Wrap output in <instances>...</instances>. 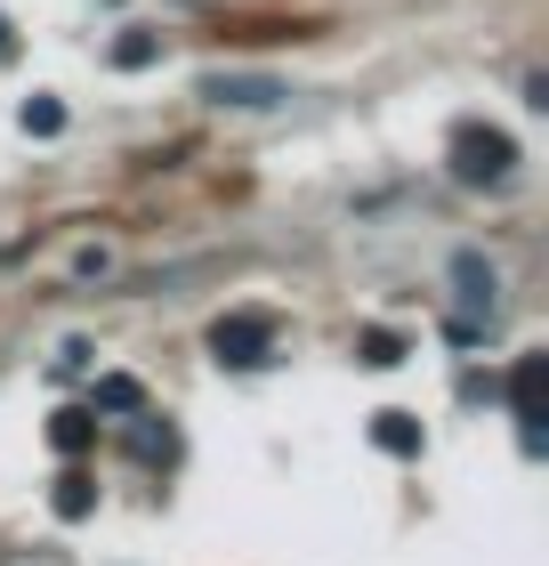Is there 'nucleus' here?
Listing matches in <instances>:
<instances>
[{"mask_svg":"<svg viewBox=\"0 0 549 566\" xmlns=\"http://www.w3.org/2000/svg\"><path fill=\"white\" fill-rule=\"evenodd\" d=\"M89 413H146V380L138 373H106L89 389Z\"/></svg>","mask_w":549,"mask_h":566,"instance_id":"nucleus-8","label":"nucleus"},{"mask_svg":"<svg viewBox=\"0 0 549 566\" xmlns=\"http://www.w3.org/2000/svg\"><path fill=\"white\" fill-rule=\"evenodd\" d=\"M9 41H17V33H9V17H0V57H9Z\"/></svg>","mask_w":549,"mask_h":566,"instance_id":"nucleus-14","label":"nucleus"},{"mask_svg":"<svg viewBox=\"0 0 549 566\" xmlns=\"http://www.w3.org/2000/svg\"><path fill=\"white\" fill-rule=\"evenodd\" d=\"M267 348H275V316H258V307H243V316H219L211 324V356L234 373H251V365H267Z\"/></svg>","mask_w":549,"mask_h":566,"instance_id":"nucleus-3","label":"nucleus"},{"mask_svg":"<svg viewBox=\"0 0 549 566\" xmlns=\"http://www.w3.org/2000/svg\"><path fill=\"white\" fill-rule=\"evenodd\" d=\"M49 510H57L65 526H82L89 510H97V478L82 470V461H65V470H57V485H49Z\"/></svg>","mask_w":549,"mask_h":566,"instance_id":"nucleus-6","label":"nucleus"},{"mask_svg":"<svg viewBox=\"0 0 549 566\" xmlns=\"http://www.w3.org/2000/svg\"><path fill=\"white\" fill-rule=\"evenodd\" d=\"M356 365H372V373H388V365H404V332H388V324H372V332H356Z\"/></svg>","mask_w":549,"mask_h":566,"instance_id":"nucleus-10","label":"nucleus"},{"mask_svg":"<svg viewBox=\"0 0 549 566\" xmlns=\"http://www.w3.org/2000/svg\"><path fill=\"white\" fill-rule=\"evenodd\" d=\"M541 380H549V356L541 348H526V356H517V365H509V413H517V446H526V453H541L549 446V413H541Z\"/></svg>","mask_w":549,"mask_h":566,"instance_id":"nucleus-2","label":"nucleus"},{"mask_svg":"<svg viewBox=\"0 0 549 566\" xmlns=\"http://www.w3.org/2000/svg\"><path fill=\"white\" fill-rule=\"evenodd\" d=\"M493 292H502L493 268L477 260V251H461V260H453V300L468 307V324H493Z\"/></svg>","mask_w":549,"mask_h":566,"instance_id":"nucleus-5","label":"nucleus"},{"mask_svg":"<svg viewBox=\"0 0 549 566\" xmlns=\"http://www.w3.org/2000/svg\"><path fill=\"white\" fill-rule=\"evenodd\" d=\"M372 446L412 461V453H421V421H412V413H372Z\"/></svg>","mask_w":549,"mask_h":566,"instance_id":"nucleus-9","label":"nucleus"},{"mask_svg":"<svg viewBox=\"0 0 549 566\" xmlns=\"http://www.w3.org/2000/svg\"><path fill=\"white\" fill-rule=\"evenodd\" d=\"M202 97H211V106H243V114H258V106H283V82H267V73H211V82H202Z\"/></svg>","mask_w":549,"mask_h":566,"instance_id":"nucleus-4","label":"nucleus"},{"mask_svg":"<svg viewBox=\"0 0 549 566\" xmlns=\"http://www.w3.org/2000/svg\"><path fill=\"white\" fill-rule=\"evenodd\" d=\"M154 57H162V41H154V33H122V41H114V65H122V73H146Z\"/></svg>","mask_w":549,"mask_h":566,"instance_id":"nucleus-13","label":"nucleus"},{"mask_svg":"<svg viewBox=\"0 0 549 566\" xmlns=\"http://www.w3.org/2000/svg\"><path fill=\"white\" fill-rule=\"evenodd\" d=\"M517 170V138L493 130V122H461L453 130V178L461 187H502V178Z\"/></svg>","mask_w":549,"mask_h":566,"instance_id":"nucleus-1","label":"nucleus"},{"mask_svg":"<svg viewBox=\"0 0 549 566\" xmlns=\"http://www.w3.org/2000/svg\"><path fill=\"white\" fill-rule=\"evenodd\" d=\"M17 122H24V138H57L65 130V106H57V97H24Z\"/></svg>","mask_w":549,"mask_h":566,"instance_id":"nucleus-12","label":"nucleus"},{"mask_svg":"<svg viewBox=\"0 0 549 566\" xmlns=\"http://www.w3.org/2000/svg\"><path fill=\"white\" fill-rule=\"evenodd\" d=\"M49 446H57L65 461H82L97 446V413L89 405H57V413H49Z\"/></svg>","mask_w":549,"mask_h":566,"instance_id":"nucleus-7","label":"nucleus"},{"mask_svg":"<svg viewBox=\"0 0 549 566\" xmlns=\"http://www.w3.org/2000/svg\"><path fill=\"white\" fill-rule=\"evenodd\" d=\"M129 453L170 470V461H178V429H170V421H138V429H129Z\"/></svg>","mask_w":549,"mask_h":566,"instance_id":"nucleus-11","label":"nucleus"}]
</instances>
